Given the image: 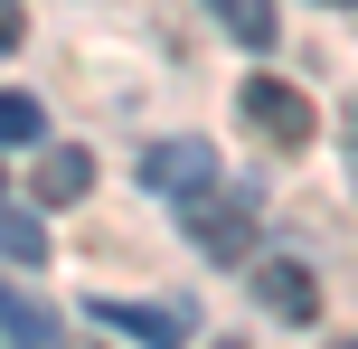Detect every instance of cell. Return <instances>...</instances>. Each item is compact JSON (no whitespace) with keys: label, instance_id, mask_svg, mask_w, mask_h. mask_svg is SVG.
I'll return each instance as SVG.
<instances>
[{"label":"cell","instance_id":"1","mask_svg":"<svg viewBox=\"0 0 358 349\" xmlns=\"http://www.w3.org/2000/svg\"><path fill=\"white\" fill-rule=\"evenodd\" d=\"M179 227H189V236H198V255H217V264H245V255H255V199L189 189V199H179Z\"/></svg>","mask_w":358,"mask_h":349},{"label":"cell","instance_id":"2","mask_svg":"<svg viewBox=\"0 0 358 349\" xmlns=\"http://www.w3.org/2000/svg\"><path fill=\"white\" fill-rule=\"evenodd\" d=\"M245 123L264 132V142H292V151H302L311 132H321V104H311V94H292L283 76H245Z\"/></svg>","mask_w":358,"mask_h":349},{"label":"cell","instance_id":"3","mask_svg":"<svg viewBox=\"0 0 358 349\" xmlns=\"http://www.w3.org/2000/svg\"><path fill=\"white\" fill-rule=\"evenodd\" d=\"M94 321H104V331H132L142 349H189V331H198V312L189 302H94Z\"/></svg>","mask_w":358,"mask_h":349},{"label":"cell","instance_id":"4","mask_svg":"<svg viewBox=\"0 0 358 349\" xmlns=\"http://www.w3.org/2000/svg\"><path fill=\"white\" fill-rule=\"evenodd\" d=\"M217 180V151L208 142H151L142 151V189H161V199H189V189Z\"/></svg>","mask_w":358,"mask_h":349},{"label":"cell","instance_id":"5","mask_svg":"<svg viewBox=\"0 0 358 349\" xmlns=\"http://www.w3.org/2000/svg\"><path fill=\"white\" fill-rule=\"evenodd\" d=\"M255 293H264L273 321H321V283H311V264H292V255H264V264H255Z\"/></svg>","mask_w":358,"mask_h":349},{"label":"cell","instance_id":"6","mask_svg":"<svg viewBox=\"0 0 358 349\" xmlns=\"http://www.w3.org/2000/svg\"><path fill=\"white\" fill-rule=\"evenodd\" d=\"M94 189V161L76 142H57V151H38V170H29V199L38 208H66V199H85Z\"/></svg>","mask_w":358,"mask_h":349},{"label":"cell","instance_id":"7","mask_svg":"<svg viewBox=\"0 0 358 349\" xmlns=\"http://www.w3.org/2000/svg\"><path fill=\"white\" fill-rule=\"evenodd\" d=\"M208 10H217V29H227V38H245L255 57H264L273 38H283V19H273V0H208Z\"/></svg>","mask_w":358,"mask_h":349},{"label":"cell","instance_id":"8","mask_svg":"<svg viewBox=\"0 0 358 349\" xmlns=\"http://www.w3.org/2000/svg\"><path fill=\"white\" fill-rule=\"evenodd\" d=\"M0 331H10L19 349H48V340H57V312H48V302H29L19 283H0Z\"/></svg>","mask_w":358,"mask_h":349},{"label":"cell","instance_id":"9","mask_svg":"<svg viewBox=\"0 0 358 349\" xmlns=\"http://www.w3.org/2000/svg\"><path fill=\"white\" fill-rule=\"evenodd\" d=\"M0 255H19V264H48V227H38V218H19V208H0Z\"/></svg>","mask_w":358,"mask_h":349},{"label":"cell","instance_id":"10","mask_svg":"<svg viewBox=\"0 0 358 349\" xmlns=\"http://www.w3.org/2000/svg\"><path fill=\"white\" fill-rule=\"evenodd\" d=\"M38 132H48L38 94H0V151H10V142H38Z\"/></svg>","mask_w":358,"mask_h":349},{"label":"cell","instance_id":"11","mask_svg":"<svg viewBox=\"0 0 358 349\" xmlns=\"http://www.w3.org/2000/svg\"><path fill=\"white\" fill-rule=\"evenodd\" d=\"M19 29H29V19H19V0H0V48H19Z\"/></svg>","mask_w":358,"mask_h":349},{"label":"cell","instance_id":"12","mask_svg":"<svg viewBox=\"0 0 358 349\" xmlns=\"http://www.w3.org/2000/svg\"><path fill=\"white\" fill-rule=\"evenodd\" d=\"M330 10H358V0H330Z\"/></svg>","mask_w":358,"mask_h":349},{"label":"cell","instance_id":"13","mask_svg":"<svg viewBox=\"0 0 358 349\" xmlns=\"http://www.w3.org/2000/svg\"><path fill=\"white\" fill-rule=\"evenodd\" d=\"M217 349H245V340H217Z\"/></svg>","mask_w":358,"mask_h":349},{"label":"cell","instance_id":"14","mask_svg":"<svg viewBox=\"0 0 358 349\" xmlns=\"http://www.w3.org/2000/svg\"><path fill=\"white\" fill-rule=\"evenodd\" d=\"M340 349H358V340H340Z\"/></svg>","mask_w":358,"mask_h":349}]
</instances>
